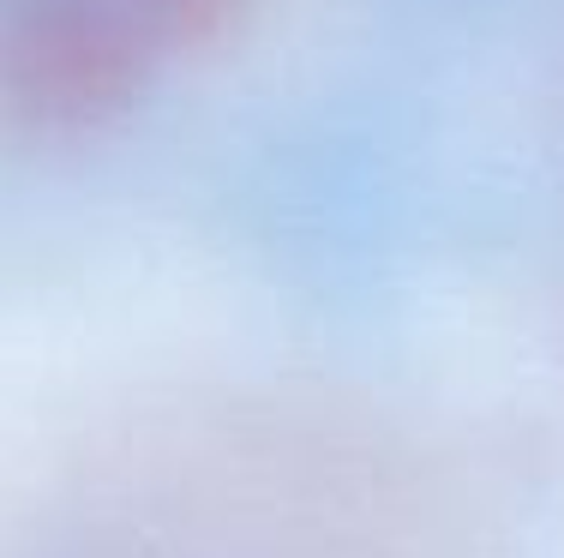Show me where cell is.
Wrapping results in <instances>:
<instances>
[{
  "mask_svg": "<svg viewBox=\"0 0 564 558\" xmlns=\"http://www.w3.org/2000/svg\"><path fill=\"white\" fill-rule=\"evenodd\" d=\"M156 61L127 0H12L0 12V114L48 139L115 127Z\"/></svg>",
  "mask_w": 564,
  "mask_h": 558,
  "instance_id": "cell-1",
  "label": "cell"
},
{
  "mask_svg": "<svg viewBox=\"0 0 564 558\" xmlns=\"http://www.w3.org/2000/svg\"><path fill=\"white\" fill-rule=\"evenodd\" d=\"M127 7L156 43V55H198L228 43L259 0H127Z\"/></svg>",
  "mask_w": 564,
  "mask_h": 558,
  "instance_id": "cell-2",
  "label": "cell"
}]
</instances>
